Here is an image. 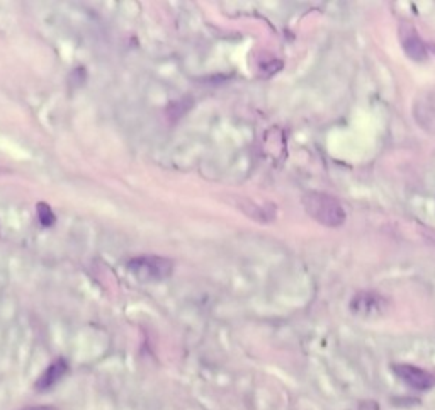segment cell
<instances>
[{"instance_id":"obj_4","label":"cell","mask_w":435,"mask_h":410,"mask_svg":"<svg viewBox=\"0 0 435 410\" xmlns=\"http://www.w3.org/2000/svg\"><path fill=\"white\" fill-rule=\"evenodd\" d=\"M384 298L376 293L364 291L357 293L350 301V308H352L354 314L361 315V317H372V315L383 314L384 310Z\"/></svg>"},{"instance_id":"obj_8","label":"cell","mask_w":435,"mask_h":410,"mask_svg":"<svg viewBox=\"0 0 435 410\" xmlns=\"http://www.w3.org/2000/svg\"><path fill=\"white\" fill-rule=\"evenodd\" d=\"M21 410H58L54 405H31V407H24Z\"/></svg>"},{"instance_id":"obj_5","label":"cell","mask_w":435,"mask_h":410,"mask_svg":"<svg viewBox=\"0 0 435 410\" xmlns=\"http://www.w3.org/2000/svg\"><path fill=\"white\" fill-rule=\"evenodd\" d=\"M400 38L401 45H403L405 53L415 61H423L427 60V48L423 45L422 38L418 36V32L415 31V28L412 24H403L400 29Z\"/></svg>"},{"instance_id":"obj_1","label":"cell","mask_w":435,"mask_h":410,"mask_svg":"<svg viewBox=\"0 0 435 410\" xmlns=\"http://www.w3.org/2000/svg\"><path fill=\"white\" fill-rule=\"evenodd\" d=\"M303 205L308 215L323 227H342L347 220L342 203L326 192H308L303 198Z\"/></svg>"},{"instance_id":"obj_6","label":"cell","mask_w":435,"mask_h":410,"mask_svg":"<svg viewBox=\"0 0 435 410\" xmlns=\"http://www.w3.org/2000/svg\"><path fill=\"white\" fill-rule=\"evenodd\" d=\"M68 373V362L63 358H58L56 361H53L45 371L41 373L38 380H36L34 388L36 391H48L53 390L60 380H63Z\"/></svg>"},{"instance_id":"obj_3","label":"cell","mask_w":435,"mask_h":410,"mask_svg":"<svg viewBox=\"0 0 435 410\" xmlns=\"http://www.w3.org/2000/svg\"><path fill=\"white\" fill-rule=\"evenodd\" d=\"M394 375L401 380L403 383H407L410 388L418 391H427L435 385V378L432 373H429L427 369L418 368L415 365H407V362H394L391 365Z\"/></svg>"},{"instance_id":"obj_7","label":"cell","mask_w":435,"mask_h":410,"mask_svg":"<svg viewBox=\"0 0 435 410\" xmlns=\"http://www.w3.org/2000/svg\"><path fill=\"white\" fill-rule=\"evenodd\" d=\"M36 212H38V218L41 221L43 227H52L54 221H56V216H54L52 208H50V205H46V203H38Z\"/></svg>"},{"instance_id":"obj_2","label":"cell","mask_w":435,"mask_h":410,"mask_svg":"<svg viewBox=\"0 0 435 410\" xmlns=\"http://www.w3.org/2000/svg\"><path fill=\"white\" fill-rule=\"evenodd\" d=\"M129 273L140 281H162L172 274V260L158 256L135 257L128 264Z\"/></svg>"}]
</instances>
